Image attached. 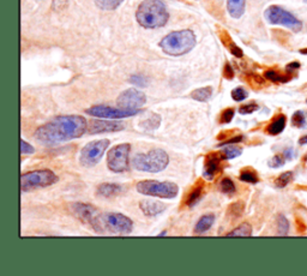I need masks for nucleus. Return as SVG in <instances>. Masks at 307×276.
<instances>
[{"label": "nucleus", "instance_id": "nucleus-7", "mask_svg": "<svg viewBox=\"0 0 307 276\" xmlns=\"http://www.w3.org/2000/svg\"><path fill=\"white\" fill-rule=\"evenodd\" d=\"M137 191L139 194L151 197L167 198L171 200L178 196L179 188L175 183L156 182V180H142L137 184Z\"/></svg>", "mask_w": 307, "mask_h": 276}, {"label": "nucleus", "instance_id": "nucleus-33", "mask_svg": "<svg viewBox=\"0 0 307 276\" xmlns=\"http://www.w3.org/2000/svg\"><path fill=\"white\" fill-rule=\"evenodd\" d=\"M160 123H161V118L157 114H154L151 115L150 119L144 121V126L149 130H155L160 126Z\"/></svg>", "mask_w": 307, "mask_h": 276}, {"label": "nucleus", "instance_id": "nucleus-18", "mask_svg": "<svg viewBox=\"0 0 307 276\" xmlns=\"http://www.w3.org/2000/svg\"><path fill=\"white\" fill-rule=\"evenodd\" d=\"M203 189H204V183L202 180H199L198 183L193 186V189L191 190L190 195L187 196L186 198V206L189 208H193L197 204L199 203L202 200V194H203Z\"/></svg>", "mask_w": 307, "mask_h": 276}, {"label": "nucleus", "instance_id": "nucleus-2", "mask_svg": "<svg viewBox=\"0 0 307 276\" xmlns=\"http://www.w3.org/2000/svg\"><path fill=\"white\" fill-rule=\"evenodd\" d=\"M137 22L145 29H157L166 25L169 13L161 0H144L136 12Z\"/></svg>", "mask_w": 307, "mask_h": 276}, {"label": "nucleus", "instance_id": "nucleus-40", "mask_svg": "<svg viewBox=\"0 0 307 276\" xmlns=\"http://www.w3.org/2000/svg\"><path fill=\"white\" fill-rule=\"evenodd\" d=\"M285 165V159L281 155H276L274 156L273 159L269 161V166L273 168H279L281 167V166Z\"/></svg>", "mask_w": 307, "mask_h": 276}, {"label": "nucleus", "instance_id": "nucleus-19", "mask_svg": "<svg viewBox=\"0 0 307 276\" xmlns=\"http://www.w3.org/2000/svg\"><path fill=\"white\" fill-rule=\"evenodd\" d=\"M246 0H227V10L235 19L240 18L245 12Z\"/></svg>", "mask_w": 307, "mask_h": 276}, {"label": "nucleus", "instance_id": "nucleus-24", "mask_svg": "<svg viewBox=\"0 0 307 276\" xmlns=\"http://www.w3.org/2000/svg\"><path fill=\"white\" fill-rule=\"evenodd\" d=\"M124 0H95V4L103 11H113L123 4Z\"/></svg>", "mask_w": 307, "mask_h": 276}, {"label": "nucleus", "instance_id": "nucleus-4", "mask_svg": "<svg viewBox=\"0 0 307 276\" xmlns=\"http://www.w3.org/2000/svg\"><path fill=\"white\" fill-rule=\"evenodd\" d=\"M168 154L162 149H153L148 154H136L133 156L132 165L135 170L148 173H159L168 166Z\"/></svg>", "mask_w": 307, "mask_h": 276}, {"label": "nucleus", "instance_id": "nucleus-11", "mask_svg": "<svg viewBox=\"0 0 307 276\" xmlns=\"http://www.w3.org/2000/svg\"><path fill=\"white\" fill-rule=\"evenodd\" d=\"M86 113L96 118H102V119H121V118H129L133 115L141 113V109L137 111H130V109L124 108H114V107L109 106H92L90 108L86 109Z\"/></svg>", "mask_w": 307, "mask_h": 276}, {"label": "nucleus", "instance_id": "nucleus-12", "mask_svg": "<svg viewBox=\"0 0 307 276\" xmlns=\"http://www.w3.org/2000/svg\"><path fill=\"white\" fill-rule=\"evenodd\" d=\"M145 102H147V96L135 88L123 91L117 99V105L119 108L130 109V111H137Z\"/></svg>", "mask_w": 307, "mask_h": 276}, {"label": "nucleus", "instance_id": "nucleus-9", "mask_svg": "<svg viewBox=\"0 0 307 276\" xmlns=\"http://www.w3.org/2000/svg\"><path fill=\"white\" fill-rule=\"evenodd\" d=\"M130 151L129 143L119 144L112 148L107 154V166L114 173H123L129 171L130 167Z\"/></svg>", "mask_w": 307, "mask_h": 276}, {"label": "nucleus", "instance_id": "nucleus-47", "mask_svg": "<svg viewBox=\"0 0 307 276\" xmlns=\"http://www.w3.org/2000/svg\"><path fill=\"white\" fill-rule=\"evenodd\" d=\"M159 236H160V237H162V236H166V232H161V233L159 234Z\"/></svg>", "mask_w": 307, "mask_h": 276}, {"label": "nucleus", "instance_id": "nucleus-20", "mask_svg": "<svg viewBox=\"0 0 307 276\" xmlns=\"http://www.w3.org/2000/svg\"><path fill=\"white\" fill-rule=\"evenodd\" d=\"M214 222H215V215H213V214H208V215L202 216V218L199 219V221L196 224L195 232L197 234L205 233L207 231L210 230L211 226L214 225Z\"/></svg>", "mask_w": 307, "mask_h": 276}, {"label": "nucleus", "instance_id": "nucleus-41", "mask_svg": "<svg viewBox=\"0 0 307 276\" xmlns=\"http://www.w3.org/2000/svg\"><path fill=\"white\" fill-rule=\"evenodd\" d=\"M68 0H53L52 7L54 11H61L66 7Z\"/></svg>", "mask_w": 307, "mask_h": 276}, {"label": "nucleus", "instance_id": "nucleus-6", "mask_svg": "<svg viewBox=\"0 0 307 276\" xmlns=\"http://www.w3.org/2000/svg\"><path fill=\"white\" fill-rule=\"evenodd\" d=\"M59 178L50 170H36L26 172L20 176V190L23 192L34 191L37 189L48 188L58 183Z\"/></svg>", "mask_w": 307, "mask_h": 276}, {"label": "nucleus", "instance_id": "nucleus-28", "mask_svg": "<svg viewBox=\"0 0 307 276\" xmlns=\"http://www.w3.org/2000/svg\"><path fill=\"white\" fill-rule=\"evenodd\" d=\"M220 188H221V191L226 195H233L235 192V185L233 183V180L229 179V178H223L221 180V184H220Z\"/></svg>", "mask_w": 307, "mask_h": 276}, {"label": "nucleus", "instance_id": "nucleus-14", "mask_svg": "<svg viewBox=\"0 0 307 276\" xmlns=\"http://www.w3.org/2000/svg\"><path fill=\"white\" fill-rule=\"evenodd\" d=\"M125 129L121 121H107V120H91L88 123V132L90 135L103 132H117Z\"/></svg>", "mask_w": 307, "mask_h": 276}, {"label": "nucleus", "instance_id": "nucleus-29", "mask_svg": "<svg viewBox=\"0 0 307 276\" xmlns=\"http://www.w3.org/2000/svg\"><path fill=\"white\" fill-rule=\"evenodd\" d=\"M292 179H293V173H292V172H286V173H282L281 176L277 178L275 184L277 188L283 189V188H286L289 183H291Z\"/></svg>", "mask_w": 307, "mask_h": 276}, {"label": "nucleus", "instance_id": "nucleus-3", "mask_svg": "<svg viewBox=\"0 0 307 276\" xmlns=\"http://www.w3.org/2000/svg\"><path fill=\"white\" fill-rule=\"evenodd\" d=\"M196 35L192 30L173 31L161 40L160 47L166 54L172 57H180L186 54L196 46Z\"/></svg>", "mask_w": 307, "mask_h": 276}, {"label": "nucleus", "instance_id": "nucleus-35", "mask_svg": "<svg viewBox=\"0 0 307 276\" xmlns=\"http://www.w3.org/2000/svg\"><path fill=\"white\" fill-rule=\"evenodd\" d=\"M130 82L135 85H139V87H147L149 83V79L143 75H133V76H131Z\"/></svg>", "mask_w": 307, "mask_h": 276}, {"label": "nucleus", "instance_id": "nucleus-43", "mask_svg": "<svg viewBox=\"0 0 307 276\" xmlns=\"http://www.w3.org/2000/svg\"><path fill=\"white\" fill-rule=\"evenodd\" d=\"M243 141V136H237V137L234 138H231V139H227V141L225 142H221V143L219 144V147H225V145H228V144H235V143H239V142Z\"/></svg>", "mask_w": 307, "mask_h": 276}, {"label": "nucleus", "instance_id": "nucleus-17", "mask_svg": "<svg viewBox=\"0 0 307 276\" xmlns=\"http://www.w3.org/2000/svg\"><path fill=\"white\" fill-rule=\"evenodd\" d=\"M124 188L119 184H112V183H105L101 184L100 186L97 188V195L101 196V197H106V198H111L115 197V196L123 194Z\"/></svg>", "mask_w": 307, "mask_h": 276}, {"label": "nucleus", "instance_id": "nucleus-8", "mask_svg": "<svg viewBox=\"0 0 307 276\" xmlns=\"http://www.w3.org/2000/svg\"><path fill=\"white\" fill-rule=\"evenodd\" d=\"M264 17L270 24L283 25L295 32L300 31L303 29V23L294 14L288 12L285 8L276 6V5L268 7L264 12Z\"/></svg>", "mask_w": 307, "mask_h": 276}, {"label": "nucleus", "instance_id": "nucleus-26", "mask_svg": "<svg viewBox=\"0 0 307 276\" xmlns=\"http://www.w3.org/2000/svg\"><path fill=\"white\" fill-rule=\"evenodd\" d=\"M252 234V227L250 224H241L234 231L229 232L228 237H250Z\"/></svg>", "mask_w": 307, "mask_h": 276}, {"label": "nucleus", "instance_id": "nucleus-10", "mask_svg": "<svg viewBox=\"0 0 307 276\" xmlns=\"http://www.w3.org/2000/svg\"><path fill=\"white\" fill-rule=\"evenodd\" d=\"M109 147L108 139L94 141L83 147L79 154V163L83 167H92L101 161L105 155L107 148Z\"/></svg>", "mask_w": 307, "mask_h": 276}, {"label": "nucleus", "instance_id": "nucleus-48", "mask_svg": "<svg viewBox=\"0 0 307 276\" xmlns=\"http://www.w3.org/2000/svg\"><path fill=\"white\" fill-rule=\"evenodd\" d=\"M304 1H305V2H306V4H307V0H304Z\"/></svg>", "mask_w": 307, "mask_h": 276}, {"label": "nucleus", "instance_id": "nucleus-27", "mask_svg": "<svg viewBox=\"0 0 307 276\" xmlns=\"http://www.w3.org/2000/svg\"><path fill=\"white\" fill-rule=\"evenodd\" d=\"M277 230H279V236H287L289 231V222L283 215L277 216Z\"/></svg>", "mask_w": 307, "mask_h": 276}, {"label": "nucleus", "instance_id": "nucleus-36", "mask_svg": "<svg viewBox=\"0 0 307 276\" xmlns=\"http://www.w3.org/2000/svg\"><path fill=\"white\" fill-rule=\"evenodd\" d=\"M243 212H244V204L240 203V202L232 204V206L229 207V214H231L232 216H234V218L240 216Z\"/></svg>", "mask_w": 307, "mask_h": 276}, {"label": "nucleus", "instance_id": "nucleus-31", "mask_svg": "<svg viewBox=\"0 0 307 276\" xmlns=\"http://www.w3.org/2000/svg\"><path fill=\"white\" fill-rule=\"evenodd\" d=\"M247 96H249V93L245 90L244 88H235L233 91H232V97H233L234 101H237V102H240V101H244L245 99H247Z\"/></svg>", "mask_w": 307, "mask_h": 276}, {"label": "nucleus", "instance_id": "nucleus-42", "mask_svg": "<svg viewBox=\"0 0 307 276\" xmlns=\"http://www.w3.org/2000/svg\"><path fill=\"white\" fill-rule=\"evenodd\" d=\"M223 76L226 77L227 79H232L234 77V71H233V67L231 66L228 63L226 64L225 66V70H223Z\"/></svg>", "mask_w": 307, "mask_h": 276}, {"label": "nucleus", "instance_id": "nucleus-37", "mask_svg": "<svg viewBox=\"0 0 307 276\" xmlns=\"http://www.w3.org/2000/svg\"><path fill=\"white\" fill-rule=\"evenodd\" d=\"M233 118H234V109L233 108L225 109V111L222 112V115H221V123L222 124L231 123Z\"/></svg>", "mask_w": 307, "mask_h": 276}, {"label": "nucleus", "instance_id": "nucleus-16", "mask_svg": "<svg viewBox=\"0 0 307 276\" xmlns=\"http://www.w3.org/2000/svg\"><path fill=\"white\" fill-rule=\"evenodd\" d=\"M139 208L143 214L147 216H156L166 210V204L159 201H142L139 203Z\"/></svg>", "mask_w": 307, "mask_h": 276}, {"label": "nucleus", "instance_id": "nucleus-38", "mask_svg": "<svg viewBox=\"0 0 307 276\" xmlns=\"http://www.w3.org/2000/svg\"><path fill=\"white\" fill-rule=\"evenodd\" d=\"M258 108H259L258 105H256V103L252 102V103H247V105L241 106L239 108V112L241 114H251L255 111H257Z\"/></svg>", "mask_w": 307, "mask_h": 276}, {"label": "nucleus", "instance_id": "nucleus-22", "mask_svg": "<svg viewBox=\"0 0 307 276\" xmlns=\"http://www.w3.org/2000/svg\"><path fill=\"white\" fill-rule=\"evenodd\" d=\"M211 95H213V88L204 87L193 90L192 93H191V97H192L193 100L199 101V102H207L211 97Z\"/></svg>", "mask_w": 307, "mask_h": 276}, {"label": "nucleus", "instance_id": "nucleus-15", "mask_svg": "<svg viewBox=\"0 0 307 276\" xmlns=\"http://www.w3.org/2000/svg\"><path fill=\"white\" fill-rule=\"evenodd\" d=\"M221 162H222V157L217 154H210L209 156L207 157L205 160V165H204V177L207 179H214L217 173L221 171Z\"/></svg>", "mask_w": 307, "mask_h": 276}, {"label": "nucleus", "instance_id": "nucleus-39", "mask_svg": "<svg viewBox=\"0 0 307 276\" xmlns=\"http://www.w3.org/2000/svg\"><path fill=\"white\" fill-rule=\"evenodd\" d=\"M20 153L23 155H25V154H34L35 149L31 144L26 143L24 139H20Z\"/></svg>", "mask_w": 307, "mask_h": 276}, {"label": "nucleus", "instance_id": "nucleus-5", "mask_svg": "<svg viewBox=\"0 0 307 276\" xmlns=\"http://www.w3.org/2000/svg\"><path fill=\"white\" fill-rule=\"evenodd\" d=\"M133 222L127 216L119 213H103L97 216L95 232L103 233L105 231L114 234H129L132 232Z\"/></svg>", "mask_w": 307, "mask_h": 276}, {"label": "nucleus", "instance_id": "nucleus-34", "mask_svg": "<svg viewBox=\"0 0 307 276\" xmlns=\"http://www.w3.org/2000/svg\"><path fill=\"white\" fill-rule=\"evenodd\" d=\"M292 123H293V125L298 127L305 126V114H304V112H295L293 114V118H292Z\"/></svg>", "mask_w": 307, "mask_h": 276}, {"label": "nucleus", "instance_id": "nucleus-25", "mask_svg": "<svg viewBox=\"0 0 307 276\" xmlns=\"http://www.w3.org/2000/svg\"><path fill=\"white\" fill-rule=\"evenodd\" d=\"M286 127V117L285 115H280L276 120H274L268 127V132L270 135H279L281 133Z\"/></svg>", "mask_w": 307, "mask_h": 276}, {"label": "nucleus", "instance_id": "nucleus-45", "mask_svg": "<svg viewBox=\"0 0 307 276\" xmlns=\"http://www.w3.org/2000/svg\"><path fill=\"white\" fill-rule=\"evenodd\" d=\"M307 143V136H304V137L300 138V144H306Z\"/></svg>", "mask_w": 307, "mask_h": 276}, {"label": "nucleus", "instance_id": "nucleus-13", "mask_svg": "<svg viewBox=\"0 0 307 276\" xmlns=\"http://www.w3.org/2000/svg\"><path fill=\"white\" fill-rule=\"evenodd\" d=\"M71 210H72V213L80 220V221L90 225L92 230L95 231L97 225V216H98L96 208L85 203H73L71 204Z\"/></svg>", "mask_w": 307, "mask_h": 276}, {"label": "nucleus", "instance_id": "nucleus-23", "mask_svg": "<svg viewBox=\"0 0 307 276\" xmlns=\"http://www.w3.org/2000/svg\"><path fill=\"white\" fill-rule=\"evenodd\" d=\"M241 153H243L241 148L235 147V145H232V144H228L227 147L222 148L221 151H219V155L222 157V160H231V159H235V157L241 155Z\"/></svg>", "mask_w": 307, "mask_h": 276}, {"label": "nucleus", "instance_id": "nucleus-1", "mask_svg": "<svg viewBox=\"0 0 307 276\" xmlns=\"http://www.w3.org/2000/svg\"><path fill=\"white\" fill-rule=\"evenodd\" d=\"M88 123L82 115H60L38 127L34 137L46 147H55L82 137L88 131Z\"/></svg>", "mask_w": 307, "mask_h": 276}, {"label": "nucleus", "instance_id": "nucleus-21", "mask_svg": "<svg viewBox=\"0 0 307 276\" xmlns=\"http://www.w3.org/2000/svg\"><path fill=\"white\" fill-rule=\"evenodd\" d=\"M220 38H221L222 40V42H223V44H225L226 47H227V48L231 50V53L233 55H235V57L237 58H241L244 55V53H243V50H241L239 47L237 46V44H235L233 41H232V38L228 36V34L226 31H222L221 34H220Z\"/></svg>", "mask_w": 307, "mask_h": 276}, {"label": "nucleus", "instance_id": "nucleus-46", "mask_svg": "<svg viewBox=\"0 0 307 276\" xmlns=\"http://www.w3.org/2000/svg\"><path fill=\"white\" fill-rule=\"evenodd\" d=\"M300 53H304V54H307V48L306 49H301Z\"/></svg>", "mask_w": 307, "mask_h": 276}, {"label": "nucleus", "instance_id": "nucleus-30", "mask_svg": "<svg viewBox=\"0 0 307 276\" xmlns=\"http://www.w3.org/2000/svg\"><path fill=\"white\" fill-rule=\"evenodd\" d=\"M240 180H241V182H245V183L256 184V183H258V177H257V174L253 173V172H251V171L244 170L240 174Z\"/></svg>", "mask_w": 307, "mask_h": 276}, {"label": "nucleus", "instance_id": "nucleus-32", "mask_svg": "<svg viewBox=\"0 0 307 276\" xmlns=\"http://www.w3.org/2000/svg\"><path fill=\"white\" fill-rule=\"evenodd\" d=\"M264 76H265V78L269 79V81L271 82H287L288 81L287 77H283L281 75H279L276 71H273V70L267 71Z\"/></svg>", "mask_w": 307, "mask_h": 276}, {"label": "nucleus", "instance_id": "nucleus-44", "mask_svg": "<svg viewBox=\"0 0 307 276\" xmlns=\"http://www.w3.org/2000/svg\"><path fill=\"white\" fill-rule=\"evenodd\" d=\"M300 64L299 63H291L287 66V70H295V69H299Z\"/></svg>", "mask_w": 307, "mask_h": 276}]
</instances>
